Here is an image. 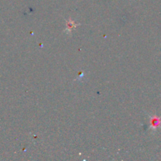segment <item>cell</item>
Returning a JSON list of instances; mask_svg holds the SVG:
<instances>
[{"label":"cell","mask_w":161,"mask_h":161,"mask_svg":"<svg viewBox=\"0 0 161 161\" xmlns=\"http://www.w3.org/2000/svg\"><path fill=\"white\" fill-rule=\"evenodd\" d=\"M80 25V24H77L73 21L72 19H69L66 21V28H65V32L67 33L68 35H71L72 34V31L73 29L76 28L77 26Z\"/></svg>","instance_id":"6da1fadb"},{"label":"cell","mask_w":161,"mask_h":161,"mask_svg":"<svg viewBox=\"0 0 161 161\" xmlns=\"http://www.w3.org/2000/svg\"><path fill=\"white\" fill-rule=\"evenodd\" d=\"M152 125H153V126H154V127H156V126H157L158 125V121H157V120H156V118H154L153 120V121H152Z\"/></svg>","instance_id":"7a4b0ae2"}]
</instances>
